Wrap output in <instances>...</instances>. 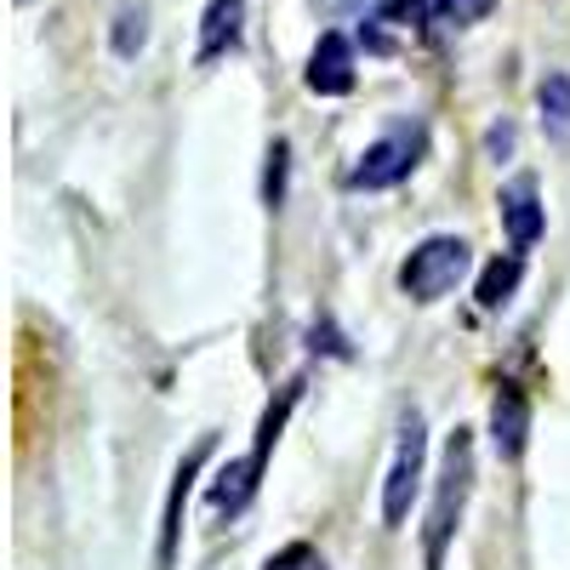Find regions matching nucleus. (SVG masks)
Here are the masks:
<instances>
[{"label": "nucleus", "mask_w": 570, "mask_h": 570, "mask_svg": "<svg viewBox=\"0 0 570 570\" xmlns=\"http://www.w3.org/2000/svg\"><path fill=\"white\" fill-rule=\"evenodd\" d=\"M473 497V434L451 428V440L440 451V480H434V508H428V570H445V548L468 513Z\"/></svg>", "instance_id": "f257e3e1"}, {"label": "nucleus", "mask_w": 570, "mask_h": 570, "mask_svg": "<svg viewBox=\"0 0 570 570\" xmlns=\"http://www.w3.org/2000/svg\"><path fill=\"white\" fill-rule=\"evenodd\" d=\"M468 268H473L468 240H456V234H428V240L411 246V257L400 263V292L411 303H440L468 279Z\"/></svg>", "instance_id": "f03ea898"}, {"label": "nucleus", "mask_w": 570, "mask_h": 570, "mask_svg": "<svg viewBox=\"0 0 570 570\" xmlns=\"http://www.w3.org/2000/svg\"><path fill=\"white\" fill-rule=\"evenodd\" d=\"M422 468H428V428L416 411L400 416V440H394V462H389V480H383V525L405 531L411 502L422 491Z\"/></svg>", "instance_id": "7ed1b4c3"}, {"label": "nucleus", "mask_w": 570, "mask_h": 570, "mask_svg": "<svg viewBox=\"0 0 570 570\" xmlns=\"http://www.w3.org/2000/svg\"><path fill=\"white\" fill-rule=\"evenodd\" d=\"M422 149H428V131L422 126H394V131H383L360 155V166L348 171V183L354 188H394V183H405L416 171Z\"/></svg>", "instance_id": "20e7f679"}, {"label": "nucleus", "mask_w": 570, "mask_h": 570, "mask_svg": "<svg viewBox=\"0 0 570 570\" xmlns=\"http://www.w3.org/2000/svg\"><path fill=\"white\" fill-rule=\"evenodd\" d=\"M212 434L188 451L183 462H177V473H171V491H166V508H160V548H155V570H171L177 564V542H183V508H188V491H195V480H200V468H206V456H212Z\"/></svg>", "instance_id": "39448f33"}, {"label": "nucleus", "mask_w": 570, "mask_h": 570, "mask_svg": "<svg viewBox=\"0 0 570 570\" xmlns=\"http://www.w3.org/2000/svg\"><path fill=\"white\" fill-rule=\"evenodd\" d=\"M497 212H502V228H508V246L513 252H531L542 240V228H548V212H542V188L537 177H508L502 183V195H497Z\"/></svg>", "instance_id": "423d86ee"}, {"label": "nucleus", "mask_w": 570, "mask_h": 570, "mask_svg": "<svg viewBox=\"0 0 570 570\" xmlns=\"http://www.w3.org/2000/svg\"><path fill=\"white\" fill-rule=\"evenodd\" d=\"M308 91H320V98H348L354 91V46L348 35H320L314 58H308Z\"/></svg>", "instance_id": "0eeeda50"}, {"label": "nucleus", "mask_w": 570, "mask_h": 570, "mask_svg": "<svg viewBox=\"0 0 570 570\" xmlns=\"http://www.w3.org/2000/svg\"><path fill=\"white\" fill-rule=\"evenodd\" d=\"M525 440H531V400L513 383H502L497 400H491V445H497L502 462H513L519 451H525Z\"/></svg>", "instance_id": "6e6552de"}, {"label": "nucleus", "mask_w": 570, "mask_h": 570, "mask_svg": "<svg viewBox=\"0 0 570 570\" xmlns=\"http://www.w3.org/2000/svg\"><path fill=\"white\" fill-rule=\"evenodd\" d=\"M246 35V0H212L206 18H200V63L228 58Z\"/></svg>", "instance_id": "1a4fd4ad"}, {"label": "nucleus", "mask_w": 570, "mask_h": 570, "mask_svg": "<svg viewBox=\"0 0 570 570\" xmlns=\"http://www.w3.org/2000/svg\"><path fill=\"white\" fill-rule=\"evenodd\" d=\"M257 480H263L257 462H252V456H234V462L217 468V485L206 491V502H212L217 513H240V508L257 497Z\"/></svg>", "instance_id": "9d476101"}, {"label": "nucleus", "mask_w": 570, "mask_h": 570, "mask_svg": "<svg viewBox=\"0 0 570 570\" xmlns=\"http://www.w3.org/2000/svg\"><path fill=\"white\" fill-rule=\"evenodd\" d=\"M297 400H303V376H292V383L279 389V400H268V411H263V422H257V440H252V462H257V473L268 468V456H274V445H279V434H285V422H292Z\"/></svg>", "instance_id": "9b49d317"}, {"label": "nucleus", "mask_w": 570, "mask_h": 570, "mask_svg": "<svg viewBox=\"0 0 570 570\" xmlns=\"http://www.w3.org/2000/svg\"><path fill=\"white\" fill-rule=\"evenodd\" d=\"M537 109H542L548 142H570V75H548L537 86Z\"/></svg>", "instance_id": "f8f14e48"}, {"label": "nucleus", "mask_w": 570, "mask_h": 570, "mask_svg": "<svg viewBox=\"0 0 570 570\" xmlns=\"http://www.w3.org/2000/svg\"><path fill=\"white\" fill-rule=\"evenodd\" d=\"M519 274H525V252H508V257H497V263L480 274V285H473V297H480V308H502V303L519 292Z\"/></svg>", "instance_id": "ddd939ff"}, {"label": "nucleus", "mask_w": 570, "mask_h": 570, "mask_svg": "<svg viewBox=\"0 0 570 570\" xmlns=\"http://www.w3.org/2000/svg\"><path fill=\"white\" fill-rule=\"evenodd\" d=\"M109 40H115V58H137L149 46V0H120Z\"/></svg>", "instance_id": "4468645a"}, {"label": "nucleus", "mask_w": 570, "mask_h": 570, "mask_svg": "<svg viewBox=\"0 0 570 570\" xmlns=\"http://www.w3.org/2000/svg\"><path fill=\"white\" fill-rule=\"evenodd\" d=\"M285 160H292V149H285V137H274L268 142V171H263V206L285 200Z\"/></svg>", "instance_id": "2eb2a0df"}, {"label": "nucleus", "mask_w": 570, "mask_h": 570, "mask_svg": "<svg viewBox=\"0 0 570 570\" xmlns=\"http://www.w3.org/2000/svg\"><path fill=\"white\" fill-rule=\"evenodd\" d=\"M263 570H325V559H320V548H308V542H292V548H279Z\"/></svg>", "instance_id": "dca6fc26"}, {"label": "nucleus", "mask_w": 570, "mask_h": 570, "mask_svg": "<svg viewBox=\"0 0 570 570\" xmlns=\"http://www.w3.org/2000/svg\"><path fill=\"white\" fill-rule=\"evenodd\" d=\"M491 0H440V23H480Z\"/></svg>", "instance_id": "f3484780"}, {"label": "nucleus", "mask_w": 570, "mask_h": 570, "mask_svg": "<svg viewBox=\"0 0 570 570\" xmlns=\"http://www.w3.org/2000/svg\"><path fill=\"white\" fill-rule=\"evenodd\" d=\"M508 149H513V126H497L491 131V155H508Z\"/></svg>", "instance_id": "a211bd4d"}, {"label": "nucleus", "mask_w": 570, "mask_h": 570, "mask_svg": "<svg viewBox=\"0 0 570 570\" xmlns=\"http://www.w3.org/2000/svg\"><path fill=\"white\" fill-rule=\"evenodd\" d=\"M18 7H29V0H18Z\"/></svg>", "instance_id": "6ab92c4d"}]
</instances>
